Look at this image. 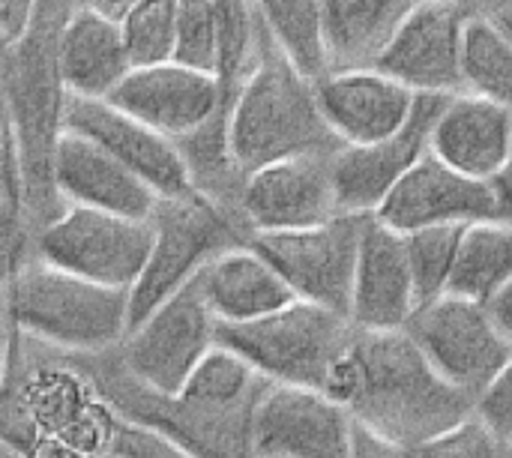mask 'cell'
<instances>
[{
	"instance_id": "cell-41",
	"label": "cell",
	"mask_w": 512,
	"mask_h": 458,
	"mask_svg": "<svg viewBox=\"0 0 512 458\" xmlns=\"http://www.w3.org/2000/svg\"><path fill=\"white\" fill-rule=\"evenodd\" d=\"M24 458H90L87 453H81L78 447H72L69 441L63 438H51V435H42L33 441V447L24 453Z\"/></svg>"
},
{
	"instance_id": "cell-25",
	"label": "cell",
	"mask_w": 512,
	"mask_h": 458,
	"mask_svg": "<svg viewBox=\"0 0 512 458\" xmlns=\"http://www.w3.org/2000/svg\"><path fill=\"white\" fill-rule=\"evenodd\" d=\"M198 285L222 327L261 321L294 303L291 288L249 243L213 258L198 273Z\"/></svg>"
},
{
	"instance_id": "cell-3",
	"label": "cell",
	"mask_w": 512,
	"mask_h": 458,
	"mask_svg": "<svg viewBox=\"0 0 512 458\" xmlns=\"http://www.w3.org/2000/svg\"><path fill=\"white\" fill-rule=\"evenodd\" d=\"M120 417L96 390L78 354L54 351L9 324V366L0 384V438L21 453L36 438H63L90 458L111 450Z\"/></svg>"
},
{
	"instance_id": "cell-22",
	"label": "cell",
	"mask_w": 512,
	"mask_h": 458,
	"mask_svg": "<svg viewBox=\"0 0 512 458\" xmlns=\"http://www.w3.org/2000/svg\"><path fill=\"white\" fill-rule=\"evenodd\" d=\"M54 186L63 204L150 222L159 195L84 135L63 132L54 156Z\"/></svg>"
},
{
	"instance_id": "cell-8",
	"label": "cell",
	"mask_w": 512,
	"mask_h": 458,
	"mask_svg": "<svg viewBox=\"0 0 512 458\" xmlns=\"http://www.w3.org/2000/svg\"><path fill=\"white\" fill-rule=\"evenodd\" d=\"M354 333L345 315L294 300L252 324H219V345L237 351L267 384L321 390Z\"/></svg>"
},
{
	"instance_id": "cell-36",
	"label": "cell",
	"mask_w": 512,
	"mask_h": 458,
	"mask_svg": "<svg viewBox=\"0 0 512 458\" xmlns=\"http://www.w3.org/2000/svg\"><path fill=\"white\" fill-rule=\"evenodd\" d=\"M108 456L114 458H198L192 456L186 447H180L174 438L150 429V426H141V423H129V420H120L117 432H114V441H111V450Z\"/></svg>"
},
{
	"instance_id": "cell-50",
	"label": "cell",
	"mask_w": 512,
	"mask_h": 458,
	"mask_svg": "<svg viewBox=\"0 0 512 458\" xmlns=\"http://www.w3.org/2000/svg\"><path fill=\"white\" fill-rule=\"evenodd\" d=\"M501 3H507V0H492V9H495V6H501ZM492 9H489V12H492Z\"/></svg>"
},
{
	"instance_id": "cell-47",
	"label": "cell",
	"mask_w": 512,
	"mask_h": 458,
	"mask_svg": "<svg viewBox=\"0 0 512 458\" xmlns=\"http://www.w3.org/2000/svg\"><path fill=\"white\" fill-rule=\"evenodd\" d=\"M459 3H468V6L477 9V12H489V9H492V0H459Z\"/></svg>"
},
{
	"instance_id": "cell-20",
	"label": "cell",
	"mask_w": 512,
	"mask_h": 458,
	"mask_svg": "<svg viewBox=\"0 0 512 458\" xmlns=\"http://www.w3.org/2000/svg\"><path fill=\"white\" fill-rule=\"evenodd\" d=\"M375 219L399 234L441 225H474L495 219V198L489 183H477L426 153L384 198Z\"/></svg>"
},
{
	"instance_id": "cell-6",
	"label": "cell",
	"mask_w": 512,
	"mask_h": 458,
	"mask_svg": "<svg viewBox=\"0 0 512 458\" xmlns=\"http://www.w3.org/2000/svg\"><path fill=\"white\" fill-rule=\"evenodd\" d=\"M78 360L120 420L150 426L198 458H258L252 447V417L258 402L243 408H213L180 393H156L123 369L117 348Z\"/></svg>"
},
{
	"instance_id": "cell-4",
	"label": "cell",
	"mask_w": 512,
	"mask_h": 458,
	"mask_svg": "<svg viewBox=\"0 0 512 458\" xmlns=\"http://www.w3.org/2000/svg\"><path fill=\"white\" fill-rule=\"evenodd\" d=\"M339 147L321 117L315 81L297 72L264 30L261 57L228 111V150L234 165L246 177L282 159L336 153Z\"/></svg>"
},
{
	"instance_id": "cell-28",
	"label": "cell",
	"mask_w": 512,
	"mask_h": 458,
	"mask_svg": "<svg viewBox=\"0 0 512 458\" xmlns=\"http://www.w3.org/2000/svg\"><path fill=\"white\" fill-rule=\"evenodd\" d=\"M465 93L489 99L512 114V42L489 12H474L462 54Z\"/></svg>"
},
{
	"instance_id": "cell-18",
	"label": "cell",
	"mask_w": 512,
	"mask_h": 458,
	"mask_svg": "<svg viewBox=\"0 0 512 458\" xmlns=\"http://www.w3.org/2000/svg\"><path fill=\"white\" fill-rule=\"evenodd\" d=\"M63 126L66 132L84 135L93 144H99L105 153H111L120 165H126L135 177H141L162 201L195 192L177 144L153 132L150 126L138 123L135 117L117 111L111 102L69 96Z\"/></svg>"
},
{
	"instance_id": "cell-24",
	"label": "cell",
	"mask_w": 512,
	"mask_h": 458,
	"mask_svg": "<svg viewBox=\"0 0 512 458\" xmlns=\"http://www.w3.org/2000/svg\"><path fill=\"white\" fill-rule=\"evenodd\" d=\"M420 0H321V48L330 72L375 69Z\"/></svg>"
},
{
	"instance_id": "cell-51",
	"label": "cell",
	"mask_w": 512,
	"mask_h": 458,
	"mask_svg": "<svg viewBox=\"0 0 512 458\" xmlns=\"http://www.w3.org/2000/svg\"><path fill=\"white\" fill-rule=\"evenodd\" d=\"M105 458H114V456H105Z\"/></svg>"
},
{
	"instance_id": "cell-12",
	"label": "cell",
	"mask_w": 512,
	"mask_h": 458,
	"mask_svg": "<svg viewBox=\"0 0 512 458\" xmlns=\"http://www.w3.org/2000/svg\"><path fill=\"white\" fill-rule=\"evenodd\" d=\"M369 216L339 213L324 225L282 234H252L249 246L291 288L294 300L324 306L348 318L360 237Z\"/></svg>"
},
{
	"instance_id": "cell-37",
	"label": "cell",
	"mask_w": 512,
	"mask_h": 458,
	"mask_svg": "<svg viewBox=\"0 0 512 458\" xmlns=\"http://www.w3.org/2000/svg\"><path fill=\"white\" fill-rule=\"evenodd\" d=\"M474 414L512 447V357L507 366L495 375V381L477 396Z\"/></svg>"
},
{
	"instance_id": "cell-34",
	"label": "cell",
	"mask_w": 512,
	"mask_h": 458,
	"mask_svg": "<svg viewBox=\"0 0 512 458\" xmlns=\"http://www.w3.org/2000/svg\"><path fill=\"white\" fill-rule=\"evenodd\" d=\"M117 24L132 69L174 60V0H144Z\"/></svg>"
},
{
	"instance_id": "cell-38",
	"label": "cell",
	"mask_w": 512,
	"mask_h": 458,
	"mask_svg": "<svg viewBox=\"0 0 512 458\" xmlns=\"http://www.w3.org/2000/svg\"><path fill=\"white\" fill-rule=\"evenodd\" d=\"M348 458H417V450L399 441H390L384 435H375L363 426H354V441H351Z\"/></svg>"
},
{
	"instance_id": "cell-30",
	"label": "cell",
	"mask_w": 512,
	"mask_h": 458,
	"mask_svg": "<svg viewBox=\"0 0 512 458\" xmlns=\"http://www.w3.org/2000/svg\"><path fill=\"white\" fill-rule=\"evenodd\" d=\"M270 384L231 348L216 345L189 375L180 396L213 405V408H243L255 405Z\"/></svg>"
},
{
	"instance_id": "cell-43",
	"label": "cell",
	"mask_w": 512,
	"mask_h": 458,
	"mask_svg": "<svg viewBox=\"0 0 512 458\" xmlns=\"http://www.w3.org/2000/svg\"><path fill=\"white\" fill-rule=\"evenodd\" d=\"M84 6H90V9H96L99 15H105V18H111V21H120L123 15H129L138 3H144V0H81Z\"/></svg>"
},
{
	"instance_id": "cell-26",
	"label": "cell",
	"mask_w": 512,
	"mask_h": 458,
	"mask_svg": "<svg viewBox=\"0 0 512 458\" xmlns=\"http://www.w3.org/2000/svg\"><path fill=\"white\" fill-rule=\"evenodd\" d=\"M60 75L69 96L108 99L132 72L120 24L75 0L60 30Z\"/></svg>"
},
{
	"instance_id": "cell-23",
	"label": "cell",
	"mask_w": 512,
	"mask_h": 458,
	"mask_svg": "<svg viewBox=\"0 0 512 458\" xmlns=\"http://www.w3.org/2000/svg\"><path fill=\"white\" fill-rule=\"evenodd\" d=\"M510 150V111L471 93L450 96L429 135V153L477 183H489L504 168Z\"/></svg>"
},
{
	"instance_id": "cell-27",
	"label": "cell",
	"mask_w": 512,
	"mask_h": 458,
	"mask_svg": "<svg viewBox=\"0 0 512 458\" xmlns=\"http://www.w3.org/2000/svg\"><path fill=\"white\" fill-rule=\"evenodd\" d=\"M512 282V225L483 219L465 228L450 294L489 306V300Z\"/></svg>"
},
{
	"instance_id": "cell-7",
	"label": "cell",
	"mask_w": 512,
	"mask_h": 458,
	"mask_svg": "<svg viewBox=\"0 0 512 458\" xmlns=\"http://www.w3.org/2000/svg\"><path fill=\"white\" fill-rule=\"evenodd\" d=\"M150 225L153 249L141 279L129 291V330L189 285L213 258L252 237L237 213L219 207L201 192L159 201Z\"/></svg>"
},
{
	"instance_id": "cell-48",
	"label": "cell",
	"mask_w": 512,
	"mask_h": 458,
	"mask_svg": "<svg viewBox=\"0 0 512 458\" xmlns=\"http://www.w3.org/2000/svg\"><path fill=\"white\" fill-rule=\"evenodd\" d=\"M6 321H9V312H6V294L0 291V327H3Z\"/></svg>"
},
{
	"instance_id": "cell-9",
	"label": "cell",
	"mask_w": 512,
	"mask_h": 458,
	"mask_svg": "<svg viewBox=\"0 0 512 458\" xmlns=\"http://www.w3.org/2000/svg\"><path fill=\"white\" fill-rule=\"evenodd\" d=\"M33 249L39 261L72 276L114 291H132L153 249V225L66 204V210L36 234Z\"/></svg>"
},
{
	"instance_id": "cell-40",
	"label": "cell",
	"mask_w": 512,
	"mask_h": 458,
	"mask_svg": "<svg viewBox=\"0 0 512 458\" xmlns=\"http://www.w3.org/2000/svg\"><path fill=\"white\" fill-rule=\"evenodd\" d=\"M492 198H495V219L512 225V150L504 162V168L489 180Z\"/></svg>"
},
{
	"instance_id": "cell-19",
	"label": "cell",
	"mask_w": 512,
	"mask_h": 458,
	"mask_svg": "<svg viewBox=\"0 0 512 458\" xmlns=\"http://www.w3.org/2000/svg\"><path fill=\"white\" fill-rule=\"evenodd\" d=\"M417 306L420 303L408 264L405 234L369 216L360 237L351 303H348L351 327L360 333L405 330Z\"/></svg>"
},
{
	"instance_id": "cell-42",
	"label": "cell",
	"mask_w": 512,
	"mask_h": 458,
	"mask_svg": "<svg viewBox=\"0 0 512 458\" xmlns=\"http://www.w3.org/2000/svg\"><path fill=\"white\" fill-rule=\"evenodd\" d=\"M489 315H492V321L498 324V330L510 339L512 345V282L507 288H501L492 300H489Z\"/></svg>"
},
{
	"instance_id": "cell-2",
	"label": "cell",
	"mask_w": 512,
	"mask_h": 458,
	"mask_svg": "<svg viewBox=\"0 0 512 458\" xmlns=\"http://www.w3.org/2000/svg\"><path fill=\"white\" fill-rule=\"evenodd\" d=\"M72 6L75 0H39L30 27L15 42L0 45V105L36 234L66 210L54 186V156L66 132L69 99L57 48Z\"/></svg>"
},
{
	"instance_id": "cell-45",
	"label": "cell",
	"mask_w": 512,
	"mask_h": 458,
	"mask_svg": "<svg viewBox=\"0 0 512 458\" xmlns=\"http://www.w3.org/2000/svg\"><path fill=\"white\" fill-rule=\"evenodd\" d=\"M6 366H9V321L0 327V384L6 378Z\"/></svg>"
},
{
	"instance_id": "cell-5",
	"label": "cell",
	"mask_w": 512,
	"mask_h": 458,
	"mask_svg": "<svg viewBox=\"0 0 512 458\" xmlns=\"http://www.w3.org/2000/svg\"><path fill=\"white\" fill-rule=\"evenodd\" d=\"M9 324L78 357L120 348L129 333V291H114L33 258L6 288Z\"/></svg>"
},
{
	"instance_id": "cell-10",
	"label": "cell",
	"mask_w": 512,
	"mask_h": 458,
	"mask_svg": "<svg viewBox=\"0 0 512 458\" xmlns=\"http://www.w3.org/2000/svg\"><path fill=\"white\" fill-rule=\"evenodd\" d=\"M216 345L219 321L213 318L195 276L126 333L117 348V360L138 384L177 396L195 366Z\"/></svg>"
},
{
	"instance_id": "cell-17",
	"label": "cell",
	"mask_w": 512,
	"mask_h": 458,
	"mask_svg": "<svg viewBox=\"0 0 512 458\" xmlns=\"http://www.w3.org/2000/svg\"><path fill=\"white\" fill-rule=\"evenodd\" d=\"M450 96H417L411 120L390 138L366 147H339L333 156V186L339 213L375 216L384 198L429 153L432 126Z\"/></svg>"
},
{
	"instance_id": "cell-1",
	"label": "cell",
	"mask_w": 512,
	"mask_h": 458,
	"mask_svg": "<svg viewBox=\"0 0 512 458\" xmlns=\"http://www.w3.org/2000/svg\"><path fill=\"white\" fill-rule=\"evenodd\" d=\"M321 390L357 426L414 450L474 414V399L444 381L405 330H357Z\"/></svg>"
},
{
	"instance_id": "cell-33",
	"label": "cell",
	"mask_w": 512,
	"mask_h": 458,
	"mask_svg": "<svg viewBox=\"0 0 512 458\" xmlns=\"http://www.w3.org/2000/svg\"><path fill=\"white\" fill-rule=\"evenodd\" d=\"M174 63L219 75L222 21L216 0H174Z\"/></svg>"
},
{
	"instance_id": "cell-46",
	"label": "cell",
	"mask_w": 512,
	"mask_h": 458,
	"mask_svg": "<svg viewBox=\"0 0 512 458\" xmlns=\"http://www.w3.org/2000/svg\"><path fill=\"white\" fill-rule=\"evenodd\" d=\"M0 458H24V453L15 444H9L6 438H0Z\"/></svg>"
},
{
	"instance_id": "cell-14",
	"label": "cell",
	"mask_w": 512,
	"mask_h": 458,
	"mask_svg": "<svg viewBox=\"0 0 512 458\" xmlns=\"http://www.w3.org/2000/svg\"><path fill=\"white\" fill-rule=\"evenodd\" d=\"M333 156L336 153H306L246 174L240 219L249 234L303 231L339 216Z\"/></svg>"
},
{
	"instance_id": "cell-31",
	"label": "cell",
	"mask_w": 512,
	"mask_h": 458,
	"mask_svg": "<svg viewBox=\"0 0 512 458\" xmlns=\"http://www.w3.org/2000/svg\"><path fill=\"white\" fill-rule=\"evenodd\" d=\"M36 231L27 216L24 186L15 162L12 141L0 144V291L15 282V276L36 258Z\"/></svg>"
},
{
	"instance_id": "cell-39",
	"label": "cell",
	"mask_w": 512,
	"mask_h": 458,
	"mask_svg": "<svg viewBox=\"0 0 512 458\" xmlns=\"http://www.w3.org/2000/svg\"><path fill=\"white\" fill-rule=\"evenodd\" d=\"M39 0H0V45L15 42L33 21Z\"/></svg>"
},
{
	"instance_id": "cell-29",
	"label": "cell",
	"mask_w": 512,
	"mask_h": 458,
	"mask_svg": "<svg viewBox=\"0 0 512 458\" xmlns=\"http://www.w3.org/2000/svg\"><path fill=\"white\" fill-rule=\"evenodd\" d=\"M252 6L297 72L309 81H321L327 75L321 48V0H252Z\"/></svg>"
},
{
	"instance_id": "cell-16",
	"label": "cell",
	"mask_w": 512,
	"mask_h": 458,
	"mask_svg": "<svg viewBox=\"0 0 512 458\" xmlns=\"http://www.w3.org/2000/svg\"><path fill=\"white\" fill-rule=\"evenodd\" d=\"M105 102L174 144L192 138L213 120L228 123L219 78L174 60L132 69Z\"/></svg>"
},
{
	"instance_id": "cell-15",
	"label": "cell",
	"mask_w": 512,
	"mask_h": 458,
	"mask_svg": "<svg viewBox=\"0 0 512 458\" xmlns=\"http://www.w3.org/2000/svg\"><path fill=\"white\" fill-rule=\"evenodd\" d=\"M354 426L324 390L270 384L255 405L252 447L258 458H348Z\"/></svg>"
},
{
	"instance_id": "cell-32",
	"label": "cell",
	"mask_w": 512,
	"mask_h": 458,
	"mask_svg": "<svg viewBox=\"0 0 512 458\" xmlns=\"http://www.w3.org/2000/svg\"><path fill=\"white\" fill-rule=\"evenodd\" d=\"M465 228L468 225H441V228H423V231L405 234L408 264H411L420 306L450 294Z\"/></svg>"
},
{
	"instance_id": "cell-44",
	"label": "cell",
	"mask_w": 512,
	"mask_h": 458,
	"mask_svg": "<svg viewBox=\"0 0 512 458\" xmlns=\"http://www.w3.org/2000/svg\"><path fill=\"white\" fill-rule=\"evenodd\" d=\"M489 15H492V21H495V24H498V27H501V30L507 33V39L512 42V0L501 3V6H495V9H492Z\"/></svg>"
},
{
	"instance_id": "cell-11",
	"label": "cell",
	"mask_w": 512,
	"mask_h": 458,
	"mask_svg": "<svg viewBox=\"0 0 512 458\" xmlns=\"http://www.w3.org/2000/svg\"><path fill=\"white\" fill-rule=\"evenodd\" d=\"M405 333L432 369L474 402L512 357L510 339L498 330L489 309L459 294L420 306Z\"/></svg>"
},
{
	"instance_id": "cell-13",
	"label": "cell",
	"mask_w": 512,
	"mask_h": 458,
	"mask_svg": "<svg viewBox=\"0 0 512 458\" xmlns=\"http://www.w3.org/2000/svg\"><path fill=\"white\" fill-rule=\"evenodd\" d=\"M474 12L459 0H420L375 69L414 96L465 93L462 54L465 27Z\"/></svg>"
},
{
	"instance_id": "cell-49",
	"label": "cell",
	"mask_w": 512,
	"mask_h": 458,
	"mask_svg": "<svg viewBox=\"0 0 512 458\" xmlns=\"http://www.w3.org/2000/svg\"><path fill=\"white\" fill-rule=\"evenodd\" d=\"M6 135H9L6 132V114H3V105H0V144L6 141Z\"/></svg>"
},
{
	"instance_id": "cell-35",
	"label": "cell",
	"mask_w": 512,
	"mask_h": 458,
	"mask_svg": "<svg viewBox=\"0 0 512 458\" xmlns=\"http://www.w3.org/2000/svg\"><path fill=\"white\" fill-rule=\"evenodd\" d=\"M417 458H512V447L504 444L477 414H471L459 426L417 447Z\"/></svg>"
},
{
	"instance_id": "cell-21",
	"label": "cell",
	"mask_w": 512,
	"mask_h": 458,
	"mask_svg": "<svg viewBox=\"0 0 512 458\" xmlns=\"http://www.w3.org/2000/svg\"><path fill=\"white\" fill-rule=\"evenodd\" d=\"M315 99L330 135L342 147H366L396 135L417 96L378 69L330 72L315 81Z\"/></svg>"
}]
</instances>
